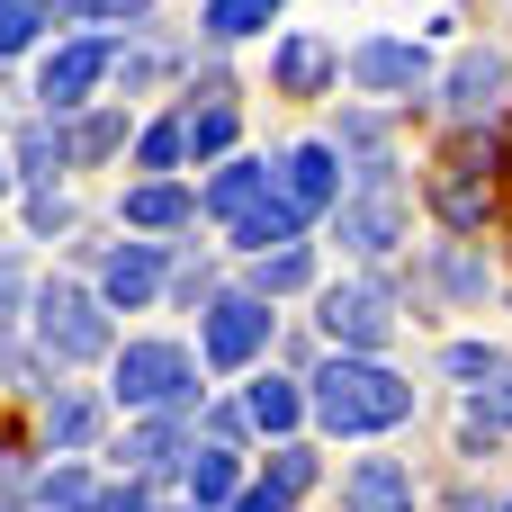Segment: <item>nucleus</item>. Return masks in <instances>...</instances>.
<instances>
[{"mask_svg":"<svg viewBox=\"0 0 512 512\" xmlns=\"http://www.w3.org/2000/svg\"><path fill=\"white\" fill-rule=\"evenodd\" d=\"M414 387L387 369V360H369V351H333L324 369H315V387H306V423H324L333 441H378V432H396V423H414Z\"/></svg>","mask_w":512,"mask_h":512,"instance_id":"1","label":"nucleus"},{"mask_svg":"<svg viewBox=\"0 0 512 512\" xmlns=\"http://www.w3.org/2000/svg\"><path fill=\"white\" fill-rule=\"evenodd\" d=\"M36 342L54 351V369H90V360H117V333H108V297L81 288V279H45L36 288Z\"/></svg>","mask_w":512,"mask_h":512,"instance_id":"2","label":"nucleus"},{"mask_svg":"<svg viewBox=\"0 0 512 512\" xmlns=\"http://www.w3.org/2000/svg\"><path fill=\"white\" fill-rule=\"evenodd\" d=\"M333 234H342V252H360V261H378V252L405 243V189H396V162H387V153H369V162L351 171V189H342V207H333Z\"/></svg>","mask_w":512,"mask_h":512,"instance_id":"3","label":"nucleus"},{"mask_svg":"<svg viewBox=\"0 0 512 512\" xmlns=\"http://www.w3.org/2000/svg\"><path fill=\"white\" fill-rule=\"evenodd\" d=\"M198 360L180 342H126L117 351V405L126 414H198Z\"/></svg>","mask_w":512,"mask_h":512,"instance_id":"4","label":"nucleus"},{"mask_svg":"<svg viewBox=\"0 0 512 512\" xmlns=\"http://www.w3.org/2000/svg\"><path fill=\"white\" fill-rule=\"evenodd\" d=\"M270 333H279L270 297H261V288H225V297H207V315H198V360H207V369H252V360L270 351Z\"/></svg>","mask_w":512,"mask_h":512,"instance_id":"5","label":"nucleus"},{"mask_svg":"<svg viewBox=\"0 0 512 512\" xmlns=\"http://www.w3.org/2000/svg\"><path fill=\"white\" fill-rule=\"evenodd\" d=\"M315 315H324V342H333V351H369V360H378V351L396 342V324H405L387 279H342V288H324Z\"/></svg>","mask_w":512,"mask_h":512,"instance_id":"6","label":"nucleus"},{"mask_svg":"<svg viewBox=\"0 0 512 512\" xmlns=\"http://www.w3.org/2000/svg\"><path fill=\"white\" fill-rule=\"evenodd\" d=\"M117 72V36H63L45 63H36V99H45V117H72V108H90V90Z\"/></svg>","mask_w":512,"mask_h":512,"instance_id":"7","label":"nucleus"},{"mask_svg":"<svg viewBox=\"0 0 512 512\" xmlns=\"http://www.w3.org/2000/svg\"><path fill=\"white\" fill-rule=\"evenodd\" d=\"M432 216H441L450 234H477V225L495 216V153H477V144L441 153V171H432Z\"/></svg>","mask_w":512,"mask_h":512,"instance_id":"8","label":"nucleus"},{"mask_svg":"<svg viewBox=\"0 0 512 512\" xmlns=\"http://www.w3.org/2000/svg\"><path fill=\"white\" fill-rule=\"evenodd\" d=\"M342 72H351L360 90H378V99H414V90L432 81V54H423L414 36H360V45L342 54Z\"/></svg>","mask_w":512,"mask_h":512,"instance_id":"9","label":"nucleus"},{"mask_svg":"<svg viewBox=\"0 0 512 512\" xmlns=\"http://www.w3.org/2000/svg\"><path fill=\"white\" fill-rule=\"evenodd\" d=\"M504 90H512V63L495 54V45H468V54L450 63V81H441V99H450V117H459V126L504 117Z\"/></svg>","mask_w":512,"mask_h":512,"instance_id":"10","label":"nucleus"},{"mask_svg":"<svg viewBox=\"0 0 512 512\" xmlns=\"http://www.w3.org/2000/svg\"><path fill=\"white\" fill-rule=\"evenodd\" d=\"M333 72H342V45L315 36V27H288V36L270 45V81H279V99H324Z\"/></svg>","mask_w":512,"mask_h":512,"instance_id":"11","label":"nucleus"},{"mask_svg":"<svg viewBox=\"0 0 512 512\" xmlns=\"http://www.w3.org/2000/svg\"><path fill=\"white\" fill-rule=\"evenodd\" d=\"M342 171H351L342 144H288V153H279V189H288L306 216H333V207H342V189H351Z\"/></svg>","mask_w":512,"mask_h":512,"instance_id":"12","label":"nucleus"},{"mask_svg":"<svg viewBox=\"0 0 512 512\" xmlns=\"http://www.w3.org/2000/svg\"><path fill=\"white\" fill-rule=\"evenodd\" d=\"M180 423H189V414H144V423L117 441V468H126V477H144V486H171V477L189 468V441H180Z\"/></svg>","mask_w":512,"mask_h":512,"instance_id":"13","label":"nucleus"},{"mask_svg":"<svg viewBox=\"0 0 512 512\" xmlns=\"http://www.w3.org/2000/svg\"><path fill=\"white\" fill-rule=\"evenodd\" d=\"M306 225H315V216H306V207L270 180V189H261V198H252L225 234H234V252H252V261H261V252H279V243H306Z\"/></svg>","mask_w":512,"mask_h":512,"instance_id":"14","label":"nucleus"},{"mask_svg":"<svg viewBox=\"0 0 512 512\" xmlns=\"http://www.w3.org/2000/svg\"><path fill=\"white\" fill-rule=\"evenodd\" d=\"M153 288H162V243H108V252H99V297H108V306L135 315Z\"/></svg>","mask_w":512,"mask_h":512,"instance_id":"15","label":"nucleus"},{"mask_svg":"<svg viewBox=\"0 0 512 512\" xmlns=\"http://www.w3.org/2000/svg\"><path fill=\"white\" fill-rule=\"evenodd\" d=\"M342 512H414V468L405 459H351Z\"/></svg>","mask_w":512,"mask_h":512,"instance_id":"16","label":"nucleus"},{"mask_svg":"<svg viewBox=\"0 0 512 512\" xmlns=\"http://www.w3.org/2000/svg\"><path fill=\"white\" fill-rule=\"evenodd\" d=\"M9 162H18V180H27V189H54V180L72 171V126H63V117H36V126H18Z\"/></svg>","mask_w":512,"mask_h":512,"instance_id":"17","label":"nucleus"},{"mask_svg":"<svg viewBox=\"0 0 512 512\" xmlns=\"http://www.w3.org/2000/svg\"><path fill=\"white\" fill-rule=\"evenodd\" d=\"M180 486H189V504L225 512L243 495V459H234V441H207V450H189V468H180Z\"/></svg>","mask_w":512,"mask_h":512,"instance_id":"18","label":"nucleus"},{"mask_svg":"<svg viewBox=\"0 0 512 512\" xmlns=\"http://www.w3.org/2000/svg\"><path fill=\"white\" fill-rule=\"evenodd\" d=\"M189 216H198V189H180L171 171L126 189V225H144V234H171V225H189Z\"/></svg>","mask_w":512,"mask_h":512,"instance_id":"19","label":"nucleus"},{"mask_svg":"<svg viewBox=\"0 0 512 512\" xmlns=\"http://www.w3.org/2000/svg\"><path fill=\"white\" fill-rule=\"evenodd\" d=\"M270 180H279V162H225V171H216V180H207V189H198V207H207V216H225V225H234V216H243V207H252V198H261V189H270Z\"/></svg>","mask_w":512,"mask_h":512,"instance_id":"20","label":"nucleus"},{"mask_svg":"<svg viewBox=\"0 0 512 512\" xmlns=\"http://www.w3.org/2000/svg\"><path fill=\"white\" fill-rule=\"evenodd\" d=\"M243 414H252V432H297L306 423V387L297 378H252V396H243Z\"/></svg>","mask_w":512,"mask_h":512,"instance_id":"21","label":"nucleus"},{"mask_svg":"<svg viewBox=\"0 0 512 512\" xmlns=\"http://www.w3.org/2000/svg\"><path fill=\"white\" fill-rule=\"evenodd\" d=\"M45 441H54V450H90V441H99V405H90L81 387H54V396H45Z\"/></svg>","mask_w":512,"mask_h":512,"instance_id":"22","label":"nucleus"},{"mask_svg":"<svg viewBox=\"0 0 512 512\" xmlns=\"http://www.w3.org/2000/svg\"><path fill=\"white\" fill-rule=\"evenodd\" d=\"M180 135H189V153H198V162H216V153H234V135H243V117H234L225 99H207V108L189 99V108H180Z\"/></svg>","mask_w":512,"mask_h":512,"instance_id":"23","label":"nucleus"},{"mask_svg":"<svg viewBox=\"0 0 512 512\" xmlns=\"http://www.w3.org/2000/svg\"><path fill=\"white\" fill-rule=\"evenodd\" d=\"M252 288H261V297H297V288H315V252H306V243L261 252V261H252Z\"/></svg>","mask_w":512,"mask_h":512,"instance_id":"24","label":"nucleus"},{"mask_svg":"<svg viewBox=\"0 0 512 512\" xmlns=\"http://www.w3.org/2000/svg\"><path fill=\"white\" fill-rule=\"evenodd\" d=\"M126 144V117L117 108H72V162H108Z\"/></svg>","mask_w":512,"mask_h":512,"instance_id":"25","label":"nucleus"},{"mask_svg":"<svg viewBox=\"0 0 512 512\" xmlns=\"http://www.w3.org/2000/svg\"><path fill=\"white\" fill-rule=\"evenodd\" d=\"M279 9H288V0H207V36H216V45H234V36H261Z\"/></svg>","mask_w":512,"mask_h":512,"instance_id":"26","label":"nucleus"},{"mask_svg":"<svg viewBox=\"0 0 512 512\" xmlns=\"http://www.w3.org/2000/svg\"><path fill=\"white\" fill-rule=\"evenodd\" d=\"M36 504H45V512H90V504H99V486H90V468L54 459V468L36 477Z\"/></svg>","mask_w":512,"mask_h":512,"instance_id":"27","label":"nucleus"},{"mask_svg":"<svg viewBox=\"0 0 512 512\" xmlns=\"http://www.w3.org/2000/svg\"><path fill=\"white\" fill-rule=\"evenodd\" d=\"M495 432H512V369L495 387H468V441H495Z\"/></svg>","mask_w":512,"mask_h":512,"instance_id":"28","label":"nucleus"},{"mask_svg":"<svg viewBox=\"0 0 512 512\" xmlns=\"http://www.w3.org/2000/svg\"><path fill=\"white\" fill-rule=\"evenodd\" d=\"M135 162H144L153 180H162V171H180V162H189V135H180V117H153V126L135 135Z\"/></svg>","mask_w":512,"mask_h":512,"instance_id":"29","label":"nucleus"},{"mask_svg":"<svg viewBox=\"0 0 512 512\" xmlns=\"http://www.w3.org/2000/svg\"><path fill=\"white\" fill-rule=\"evenodd\" d=\"M441 369H450L459 387H495V378H504L512 360L495 351V342H450V351H441Z\"/></svg>","mask_w":512,"mask_h":512,"instance_id":"30","label":"nucleus"},{"mask_svg":"<svg viewBox=\"0 0 512 512\" xmlns=\"http://www.w3.org/2000/svg\"><path fill=\"white\" fill-rule=\"evenodd\" d=\"M261 486H279V495H288V504H297V495H306V486H315V450H306V441H297V432H288V441H279V450H270V477H261Z\"/></svg>","mask_w":512,"mask_h":512,"instance_id":"31","label":"nucleus"},{"mask_svg":"<svg viewBox=\"0 0 512 512\" xmlns=\"http://www.w3.org/2000/svg\"><path fill=\"white\" fill-rule=\"evenodd\" d=\"M45 27V0H0V54H27Z\"/></svg>","mask_w":512,"mask_h":512,"instance_id":"32","label":"nucleus"},{"mask_svg":"<svg viewBox=\"0 0 512 512\" xmlns=\"http://www.w3.org/2000/svg\"><path fill=\"white\" fill-rule=\"evenodd\" d=\"M27 225H36V234H63V225H72V198H63V189H27Z\"/></svg>","mask_w":512,"mask_h":512,"instance_id":"33","label":"nucleus"},{"mask_svg":"<svg viewBox=\"0 0 512 512\" xmlns=\"http://www.w3.org/2000/svg\"><path fill=\"white\" fill-rule=\"evenodd\" d=\"M54 9H72V18H126V27H144V9H153V0H54Z\"/></svg>","mask_w":512,"mask_h":512,"instance_id":"34","label":"nucleus"},{"mask_svg":"<svg viewBox=\"0 0 512 512\" xmlns=\"http://www.w3.org/2000/svg\"><path fill=\"white\" fill-rule=\"evenodd\" d=\"M90 512H162V504H153V486H144V477H126V486H108Z\"/></svg>","mask_w":512,"mask_h":512,"instance_id":"35","label":"nucleus"},{"mask_svg":"<svg viewBox=\"0 0 512 512\" xmlns=\"http://www.w3.org/2000/svg\"><path fill=\"white\" fill-rule=\"evenodd\" d=\"M441 279H450V297H486V261H468V252H450Z\"/></svg>","mask_w":512,"mask_h":512,"instance_id":"36","label":"nucleus"},{"mask_svg":"<svg viewBox=\"0 0 512 512\" xmlns=\"http://www.w3.org/2000/svg\"><path fill=\"white\" fill-rule=\"evenodd\" d=\"M18 306H27V261H18V252H0V324H9Z\"/></svg>","mask_w":512,"mask_h":512,"instance_id":"37","label":"nucleus"},{"mask_svg":"<svg viewBox=\"0 0 512 512\" xmlns=\"http://www.w3.org/2000/svg\"><path fill=\"white\" fill-rule=\"evenodd\" d=\"M225 512H288V495H279V486H243Z\"/></svg>","mask_w":512,"mask_h":512,"instance_id":"38","label":"nucleus"},{"mask_svg":"<svg viewBox=\"0 0 512 512\" xmlns=\"http://www.w3.org/2000/svg\"><path fill=\"white\" fill-rule=\"evenodd\" d=\"M0 189H9V153H0Z\"/></svg>","mask_w":512,"mask_h":512,"instance_id":"39","label":"nucleus"},{"mask_svg":"<svg viewBox=\"0 0 512 512\" xmlns=\"http://www.w3.org/2000/svg\"><path fill=\"white\" fill-rule=\"evenodd\" d=\"M189 512H207V504H189Z\"/></svg>","mask_w":512,"mask_h":512,"instance_id":"40","label":"nucleus"},{"mask_svg":"<svg viewBox=\"0 0 512 512\" xmlns=\"http://www.w3.org/2000/svg\"><path fill=\"white\" fill-rule=\"evenodd\" d=\"M504 512H512V504H504Z\"/></svg>","mask_w":512,"mask_h":512,"instance_id":"41","label":"nucleus"}]
</instances>
